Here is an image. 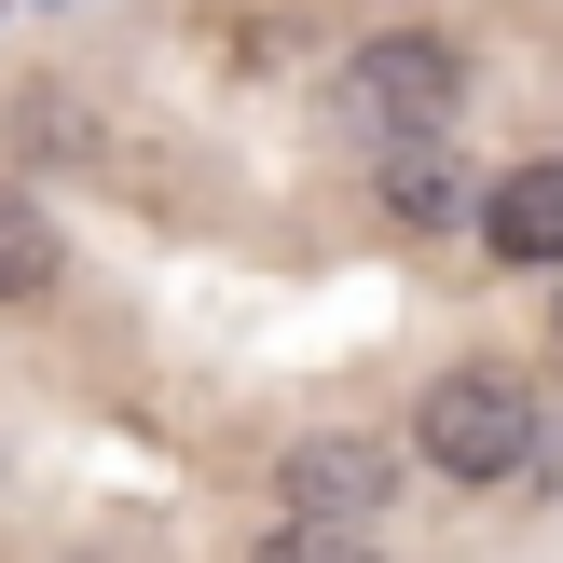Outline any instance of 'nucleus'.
Here are the masks:
<instances>
[{
    "instance_id": "1",
    "label": "nucleus",
    "mask_w": 563,
    "mask_h": 563,
    "mask_svg": "<svg viewBox=\"0 0 563 563\" xmlns=\"http://www.w3.org/2000/svg\"><path fill=\"white\" fill-rule=\"evenodd\" d=\"M454 110H467V69H454V42H427V27H385V42H357V55H344V82H330V124L372 137V152H427Z\"/></svg>"
},
{
    "instance_id": "2",
    "label": "nucleus",
    "mask_w": 563,
    "mask_h": 563,
    "mask_svg": "<svg viewBox=\"0 0 563 563\" xmlns=\"http://www.w3.org/2000/svg\"><path fill=\"white\" fill-rule=\"evenodd\" d=\"M412 454H427L440 482H522V467H537V399H522V372H440L427 399H412Z\"/></svg>"
},
{
    "instance_id": "3",
    "label": "nucleus",
    "mask_w": 563,
    "mask_h": 563,
    "mask_svg": "<svg viewBox=\"0 0 563 563\" xmlns=\"http://www.w3.org/2000/svg\"><path fill=\"white\" fill-rule=\"evenodd\" d=\"M275 495H289L302 522H372L385 495H399V454H385V440H289V454H275Z\"/></svg>"
},
{
    "instance_id": "4",
    "label": "nucleus",
    "mask_w": 563,
    "mask_h": 563,
    "mask_svg": "<svg viewBox=\"0 0 563 563\" xmlns=\"http://www.w3.org/2000/svg\"><path fill=\"white\" fill-rule=\"evenodd\" d=\"M482 247L509 275H563V152L550 165H509V179L482 192Z\"/></svg>"
},
{
    "instance_id": "5",
    "label": "nucleus",
    "mask_w": 563,
    "mask_h": 563,
    "mask_svg": "<svg viewBox=\"0 0 563 563\" xmlns=\"http://www.w3.org/2000/svg\"><path fill=\"white\" fill-rule=\"evenodd\" d=\"M55 275H69V234H55V207L0 179V302H42Z\"/></svg>"
},
{
    "instance_id": "6",
    "label": "nucleus",
    "mask_w": 563,
    "mask_h": 563,
    "mask_svg": "<svg viewBox=\"0 0 563 563\" xmlns=\"http://www.w3.org/2000/svg\"><path fill=\"white\" fill-rule=\"evenodd\" d=\"M385 207H399L412 234H454V220H482V192H467L454 165H440V137H427V152H385Z\"/></svg>"
},
{
    "instance_id": "7",
    "label": "nucleus",
    "mask_w": 563,
    "mask_h": 563,
    "mask_svg": "<svg viewBox=\"0 0 563 563\" xmlns=\"http://www.w3.org/2000/svg\"><path fill=\"white\" fill-rule=\"evenodd\" d=\"M247 563H385V550L357 537V522H302V509H289V522H275V537L247 550Z\"/></svg>"
}]
</instances>
